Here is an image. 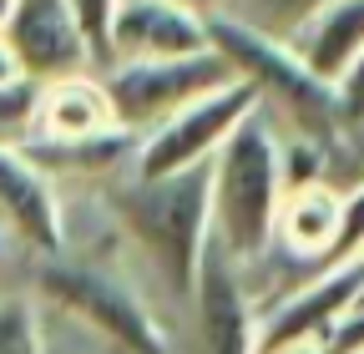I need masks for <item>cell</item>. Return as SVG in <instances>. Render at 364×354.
<instances>
[{"label":"cell","mask_w":364,"mask_h":354,"mask_svg":"<svg viewBox=\"0 0 364 354\" xmlns=\"http://www.w3.org/2000/svg\"><path fill=\"white\" fill-rule=\"evenodd\" d=\"M284 193H289L284 132L263 107H253L208 162V233L238 269H253L268 258Z\"/></svg>","instance_id":"6da1fadb"},{"label":"cell","mask_w":364,"mask_h":354,"mask_svg":"<svg viewBox=\"0 0 364 354\" xmlns=\"http://www.w3.org/2000/svg\"><path fill=\"white\" fill-rule=\"evenodd\" d=\"M107 213L127 233V243L147 258L157 284L193 304L203 253L213 243L208 233V167L167 172V177H136L132 167L122 177H107Z\"/></svg>","instance_id":"7a4b0ae2"},{"label":"cell","mask_w":364,"mask_h":354,"mask_svg":"<svg viewBox=\"0 0 364 354\" xmlns=\"http://www.w3.org/2000/svg\"><path fill=\"white\" fill-rule=\"evenodd\" d=\"M208 46L228 61V71L243 86H253L258 107L279 122L284 137H304V142H334L339 137L334 81L309 71V61L289 41L253 31L233 16H208Z\"/></svg>","instance_id":"3957f363"},{"label":"cell","mask_w":364,"mask_h":354,"mask_svg":"<svg viewBox=\"0 0 364 354\" xmlns=\"http://www.w3.org/2000/svg\"><path fill=\"white\" fill-rule=\"evenodd\" d=\"M36 289H41L46 304H56L61 314H71L97 339H107L112 354H172L157 314L136 299V289L122 284L117 274L97 269V263H81V258H66V253L41 258Z\"/></svg>","instance_id":"277c9868"},{"label":"cell","mask_w":364,"mask_h":354,"mask_svg":"<svg viewBox=\"0 0 364 354\" xmlns=\"http://www.w3.org/2000/svg\"><path fill=\"white\" fill-rule=\"evenodd\" d=\"M97 76H102L107 97H112L117 127L132 132V137H147L152 127H162V122L177 117L182 107H193L198 97L218 92V86H228V81H238L213 46L198 51V56L117 61V66H102Z\"/></svg>","instance_id":"5b68a950"},{"label":"cell","mask_w":364,"mask_h":354,"mask_svg":"<svg viewBox=\"0 0 364 354\" xmlns=\"http://www.w3.org/2000/svg\"><path fill=\"white\" fill-rule=\"evenodd\" d=\"M253 107H258V97H253V86H243V81H228V86H218V92L198 97L193 107H182L177 117L152 127L147 137H136L132 172L136 177H167V172L208 167L218 157V147L233 137V127Z\"/></svg>","instance_id":"8992f818"},{"label":"cell","mask_w":364,"mask_h":354,"mask_svg":"<svg viewBox=\"0 0 364 354\" xmlns=\"http://www.w3.org/2000/svg\"><path fill=\"white\" fill-rule=\"evenodd\" d=\"M359 289H364V253L318 269L309 284L289 289L268 309V319L258 324V354H289L304 344H324L354 314Z\"/></svg>","instance_id":"52a82bcc"},{"label":"cell","mask_w":364,"mask_h":354,"mask_svg":"<svg viewBox=\"0 0 364 354\" xmlns=\"http://www.w3.org/2000/svg\"><path fill=\"white\" fill-rule=\"evenodd\" d=\"M0 228L11 233L16 248L36 258L66 253V213H61L56 177L21 142H6V137H0Z\"/></svg>","instance_id":"ba28073f"},{"label":"cell","mask_w":364,"mask_h":354,"mask_svg":"<svg viewBox=\"0 0 364 354\" xmlns=\"http://www.w3.org/2000/svg\"><path fill=\"white\" fill-rule=\"evenodd\" d=\"M0 41L16 56V71L31 81H56V76H76V71H97L91 61L86 36L76 31L66 0H16L6 26H0Z\"/></svg>","instance_id":"9c48e42d"},{"label":"cell","mask_w":364,"mask_h":354,"mask_svg":"<svg viewBox=\"0 0 364 354\" xmlns=\"http://www.w3.org/2000/svg\"><path fill=\"white\" fill-rule=\"evenodd\" d=\"M193 319H198V354H258V319L248 304L243 269L218 243H208L203 253Z\"/></svg>","instance_id":"30bf717a"},{"label":"cell","mask_w":364,"mask_h":354,"mask_svg":"<svg viewBox=\"0 0 364 354\" xmlns=\"http://www.w3.org/2000/svg\"><path fill=\"white\" fill-rule=\"evenodd\" d=\"M198 51H208V16L177 6V0H122L117 16H112L107 66L198 56Z\"/></svg>","instance_id":"8fae6325"},{"label":"cell","mask_w":364,"mask_h":354,"mask_svg":"<svg viewBox=\"0 0 364 354\" xmlns=\"http://www.w3.org/2000/svg\"><path fill=\"white\" fill-rule=\"evenodd\" d=\"M339 238H344V188L329 183V177H314V183H294L284 193L268 253H289V258L329 269L339 253Z\"/></svg>","instance_id":"7c38bea8"},{"label":"cell","mask_w":364,"mask_h":354,"mask_svg":"<svg viewBox=\"0 0 364 354\" xmlns=\"http://www.w3.org/2000/svg\"><path fill=\"white\" fill-rule=\"evenodd\" d=\"M117 132V112L112 97L97 71H76V76H56L41 86V102H36V122L21 142H91V137H107Z\"/></svg>","instance_id":"4fadbf2b"},{"label":"cell","mask_w":364,"mask_h":354,"mask_svg":"<svg viewBox=\"0 0 364 354\" xmlns=\"http://www.w3.org/2000/svg\"><path fill=\"white\" fill-rule=\"evenodd\" d=\"M289 46L324 81H339L364 56V0H318L309 21L289 36Z\"/></svg>","instance_id":"5bb4252c"},{"label":"cell","mask_w":364,"mask_h":354,"mask_svg":"<svg viewBox=\"0 0 364 354\" xmlns=\"http://www.w3.org/2000/svg\"><path fill=\"white\" fill-rule=\"evenodd\" d=\"M314 6H318V0H233V6L218 11V16H233V21L253 26V31H268V36L289 41V36L309 21Z\"/></svg>","instance_id":"9a60e30c"},{"label":"cell","mask_w":364,"mask_h":354,"mask_svg":"<svg viewBox=\"0 0 364 354\" xmlns=\"http://www.w3.org/2000/svg\"><path fill=\"white\" fill-rule=\"evenodd\" d=\"M0 354H46L41 314L26 294H0Z\"/></svg>","instance_id":"2e32d148"},{"label":"cell","mask_w":364,"mask_h":354,"mask_svg":"<svg viewBox=\"0 0 364 354\" xmlns=\"http://www.w3.org/2000/svg\"><path fill=\"white\" fill-rule=\"evenodd\" d=\"M122 0H66V11L76 21V31L86 36L91 46V61H97V71L107 66V46H112V16H117Z\"/></svg>","instance_id":"e0dca14e"},{"label":"cell","mask_w":364,"mask_h":354,"mask_svg":"<svg viewBox=\"0 0 364 354\" xmlns=\"http://www.w3.org/2000/svg\"><path fill=\"white\" fill-rule=\"evenodd\" d=\"M334 97H339V137L364 132V56L334 81Z\"/></svg>","instance_id":"ac0fdd59"},{"label":"cell","mask_w":364,"mask_h":354,"mask_svg":"<svg viewBox=\"0 0 364 354\" xmlns=\"http://www.w3.org/2000/svg\"><path fill=\"white\" fill-rule=\"evenodd\" d=\"M11 258H16V243H11L6 228H0V294H6V279H11Z\"/></svg>","instance_id":"d6986e66"},{"label":"cell","mask_w":364,"mask_h":354,"mask_svg":"<svg viewBox=\"0 0 364 354\" xmlns=\"http://www.w3.org/2000/svg\"><path fill=\"white\" fill-rule=\"evenodd\" d=\"M177 6H188V11H203V16H218V11H228L233 0H177Z\"/></svg>","instance_id":"ffe728a7"},{"label":"cell","mask_w":364,"mask_h":354,"mask_svg":"<svg viewBox=\"0 0 364 354\" xmlns=\"http://www.w3.org/2000/svg\"><path fill=\"white\" fill-rule=\"evenodd\" d=\"M11 76H21V71H16V56L6 51V41H0V86H6Z\"/></svg>","instance_id":"44dd1931"},{"label":"cell","mask_w":364,"mask_h":354,"mask_svg":"<svg viewBox=\"0 0 364 354\" xmlns=\"http://www.w3.org/2000/svg\"><path fill=\"white\" fill-rule=\"evenodd\" d=\"M354 314H364V289H359V304H354Z\"/></svg>","instance_id":"7402d4cb"},{"label":"cell","mask_w":364,"mask_h":354,"mask_svg":"<svg viewBox=\"0 0 364 354\" xmlns=\"http://www.w3.org/2000/svg\"><path fill=\"white\" fill-rule=\"evenodd\" d=\"M359 354H364V349H359Z\"/></svg>","instance_id":"603a6c76"}]
</instances>
